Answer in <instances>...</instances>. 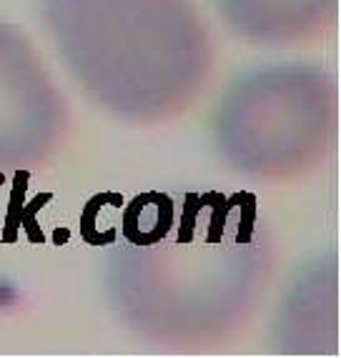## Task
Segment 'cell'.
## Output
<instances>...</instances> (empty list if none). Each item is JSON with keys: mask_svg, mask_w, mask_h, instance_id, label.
<instances>
[{"mask_svg": "<svg viewBox=\"0 0 341 358\" xmlns=\"http://www.w3.org/2000/svg\"><path fill=\"white\" fill-rule=\"evenodd\" d=\"M228 28L246 41L288 45L334 23L339 0H218Z\"/></svg>", "mask_w": 341, "mask_h": 358, "instance_id": "cell-6", "label": "cell"}, {"mask_svg": "<svg viewBox=\"0 0 341 358\" xmlns=\"http://www.w3.org/2000/svg\"><path fill=\"white\" fill-rule=\"evenodd\" d=\"M108 261L116 308L131 329L163 343H214L251 316L271 273L253 198L188 196L179 226L126 243Z\"/></svg>", "mask_w": 341, "mask_h": 358, "instance_id": "cell-1", "label": "cell"}, {"mask_svg": "<svg viewBox=\"0 0 341 358\" xmlns=\"http://www.w3.org/2000/svg\"><path fill=\"white\" fill-rule=\"evenodd\" d=\"M336 133V85L312 66L246 73L214 118L216 148L236 171L291 178L321 161Z\"/></svg>", "mask_w": 341, "mask_h": 358, "instance_id": "cell-3", "label": "cell"}, {"mask_svg": "<svg viewBox=\"0 0 341 358\" xmlns=\"http://www.w3.org/2000/svg\"><path fill=\"white\" fill-rule=\"evenodd\" d=\"M336 261L323 258L299 275L276 321L279 348L288 353L336 351Z\"/></svg>", "mask_w": 341, "mask_h": 358, "instance_id": "cell-5", "label": "cell"}, {"mask_svg": "<svg viewBox=\"0 0 341 358\" xmlns=\"http://www.w3.org/2000/svg\"><path fill=\"white\" fill-rule=\"evenodd\" d=\"M66 131V108L30 43L0 23V171L36 166Z\"/></svg>", "mask_w": 341, "mask_h": 358, "instance_id": "cell-4", "label": "cell"}, {"mask_svg": "<svg viewBox=\"0 0 341 358\" xmlns=\"http://www.w3.org/2000/svg\"><path fill=\"white\" fill-rule=\"evenodd\" d=\"M46 20L81 88L120 118L179 115L214 68L191 0H46Z\"/></svg>", "mask_w": 341, "mask_h": 358, "instance_id": "cell-2", "label": "cell"}]
</instances>
